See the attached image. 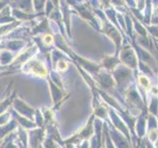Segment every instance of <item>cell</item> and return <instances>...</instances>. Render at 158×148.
Listing matches in <instances>:
<instances>
[{
  "instance_id": "1",
  "label": "cell",
  "mask_w": 158,
  "mask_h": 148,
  "mask_svg": "<svg viewBox=\"0 0 158 148\" xmlns=\"http://www.w3.org/2000/svg\"><path fill=\"white\" fill-rule=\"evenodd\" d=\"M30 71L32 73L36 74L37 76H41V77H44L47 75V69L44 67L41 62L39 61H35L32 63L31 67H30Z\"/></svg>"
},
{
  "instance_id": "2",
  "label": "cell",
  "mask_w": 158,
  "mask_h": 148,
  "mask_svg": "<svg viewBox=\"0 0 158 148\" xmlns=\"http://www.w3.org/2000/svg\"><path fill=\"white\" fill-rule=\"evenodd\" d=\"M139 83L141 84V86H142L143 88H145V89L149 88V86H150V84H149V81H148V79H147L146 77H144V76L139 77Z\"/></svg>"
},
{
  "instance_id": "3",
  "label": "cell",
  "mask_w": 158,
  "mask_h": 148,
  "mask_svg": "<svg viewBox=\"0 0 158 148\" xmlns=\"http://www.w3.org/2000/svg\"><path fill=\"white\" fill-rule=\"evenodd\" d=\"M56 67H57V70L64 71V70H66V69H67V63L65 61H63V60H59L57 62Z\"/></svg>"
},
{
  "instance_id": "4",
  "label": "cell",
  "mask_w": 158,
  "mask_h": 148,
  "mask_svg": "<svg viewBox=\"0 0 158 148\" xmlns=\"http://www.w3.org/2000/svg\"><path fill=\"white\" fill-rule=\"evenodd\" d=\"M43 41L44 43H47V44H51L53 41V39L52 36H49V35H47V36H44V39H43Z\"/></svg>"
}]
</instances>
